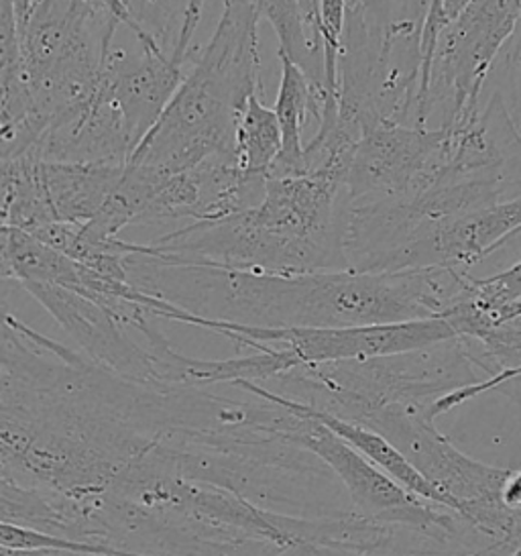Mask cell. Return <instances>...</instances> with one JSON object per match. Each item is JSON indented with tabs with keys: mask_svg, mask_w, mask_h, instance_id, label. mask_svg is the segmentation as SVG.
<instances>
[{
	"mask_svg": "<svg viewBox=\"0 0 521 556\" xmlns=\"http://www.w3.org/2000/svg\"><path fill=\"white\" fill-rule=\"evenodd\" d=\"M2 278L51 283L84 294V265L25 230L2 227Z\"/></svg>",
	"mask_w": 521,
	"mask_h": 556,
	"instance_id": "14",
	"label": "cell"
},
{
	"mask_svg": "<svg viewBox=\"0 0 521 556\" xmlns=\"http://www.w3.org/2000/svg\"><path fill=\"white\" fill-rule=\"evenodd\" d=\"M277 55L281 66V78L274 111L281 127L283 149L269 178L306 174L304 129L309 118H314V92L308 74L297 66L290 55L281 51H277Z\"/></svg>",
	"mask_w": 521,
	"mask_h": 556,
	"instance_id": "15",
	"label": "cell"
},
{
	"mask_svg": "<svg viewBox=\"0 0 521 556\" xmlns=\"http://www.w3.org/2000/svg\"><path fill=\"white\" fill-rule=\"evenodd\" d=\"M448 137V129L395 123L369 129L346 169V202L420 197L446 164Z\"/></svg>",
	"mask_w": 521,
	"mask_h": 556,
	"instance_id": "9",
	"label": "cell"
},
{
	"mask_svg": "<svg viewBox=\"0 0 521 556\" xmlns=\"http://www.w3.org/2000/svg\"><path fill=\"white\" fill-rule=\"evenodd\" d=\"M493 70L499 76L495 90L501 94L507 113L521 135V15L518 18L516 31L505 43Z\"/></svg>",
	"mask_w": 521,
	"mask_h": 556,
	"instance_id": "20",
	"label": "cell"
},
{
	"mask_svg": "<svg viewBox=\"0 0 521 556\" xmlns=\"http://www.w3.org/2000/svg\"><path fill=\"white\" fill-rule=\"evenodd\" d=\"M302 406L308 409L314 418H318L322 425L328 426L332 432H336L341 439L348 442L351 446H355L360 455L369 458L383 473H387L391 479H395L402 488H406L414 495L423 497L428 502H434V504L453 509L450 502L446 500V495H442L383 434L374 432L367 426L355 425V422L342 420V418H336V416L326 414L320 409L309 408L306 404H302Z\"/></svg>",
	"mask_w": 521,
	"mask_h": 556,
	"instance_id": "16",
	"label": "cell"
},
{
	"mask_svg": "<svg viewBox=\"0 0 521 556\" xmlns=\"http://www.w3.org/2000/svg\"><path fill=\"white\" fill-rule=\"evenodd\" d=\"M406 204L411 225L393 263V274L432 267L469 271L521 232V197L442 218H425Z\"/></svg>",
	"mask_w": 521,
	"mask_h": 556,
	"instance_id": "10",
	"label": "cell"
},
{
	"mask_svg": "<svg viewBox=\"0 0 521 556\" xmlns=\"http://www.w3.org/2000/svg\"><path fill=\"white\" fill-rule=\"evenodd\" d=\"M232 388L292 409V420L285 428V441L325 460L330 471L339 477L346 495L351 497V504L360 516L420 532L425 539L434 540L440 548L462 539L467 530H474L453 509L428 502L402 488L390 475L383 473L369 458L360 455L355 446L314 418L300 402L253 381H241Z\"/></svg>",
	"mask_w": 521,
	"mask_h": 556,
	"instance_id": "6",
	"label": "cell"
},
{
	"mask_svg": "<svg viewBox=\"0 0 521 556\" xmlns=\"http://www.w3.org/2000/svg\"><path fill=\"white\" fill-rule=\"evenodd\" d=\"M139 46V53L113 48L98 83L100 92L125 116L135 149L162 118L188 74L160 41L151 39Z\"/></svg>",
	"mask_w": 521,
	"mask_h": 556,
	"instance_id": "12",
	"label": "cell"
},
{
	"mask_svg": "<svg viewBox=\"0 0 521 556\" xmlns=\"http://www.w3.org/2000/svg\"><path fill=\"white\" fill-rule=\"evenodd\" d=\"M257 9L276 31L277 51L290 55L308 74L314 90H330L326 84L325 48L309 29L302 0H257Z\"/></svg>",
	"mask_w": 521,
	"mask_h": 556,
	"instance_id": "17",
	"label": "cell"
},
{
	"mask_svg": "<svg viewBox=\"0 0 521 556\" xmlns=\"http://www.w3.org/2000/svg\"><path fill=\"white\" fill-rule=\"evenodd\" d=\"M467 343L455 337L407 353L371 359L297 365L269 390L309 408L357 422L369 409L434 406L440 397L479 383ZM260 386V383H259Z\"/></svg>",
	"mask_w": 521,
	"mask_h": 556,
	"instance_id": "4",
	"label": "cell"
},
{
	"mask_svg": "<svg viewBox=\"0 0 521 556\" xmlns=\"http://www.w3.org/2000/svg\"><path fill=\"white\" fill-rule=\"evenodd\" d=\"M521 316V298L518 302H513V304H509V306H505L501 314H499V325L505 323V320H511V318H518Z\"/></svg>",
	"mask_w": 521,
	"mask_h": 556,
	"instance_id": "24",
	"label": "cell"
},
{
	"mask_svg": "<svg viewBox=\"0 0 521 556\" xmlns=\"http://www.w3.org/2000/svg\"><path fill=\"white\" fill-rule=\"evenodd\" d=\"M346 190L336 174L269 178L259 204L198 220L149 243L147 255L257 274H316L346 267L342 227Z\"/></svg>",
	"mask_w": 521,
	"mask_h": 556,
	"instance_id": "3",
	"label": "cell"
},
{
	"mask_svg": "<svg viewBox=\"0 0 521 556\" xmlns=\"http://www.w3.org/2000/svg\"><path fill=\"white\" fill-rule=\"evenodd\" d=\"M123 25L129 27L137 41L157 39L165 50L169 27V0H120Z\"/></svg>",
	"mask_w": 521,
	"mask_h": 556,
	"instance_id": "21",
	"label": "cell"
},
{
	"mask_svg": "<svg viewBox=\"0 0 521 556\" xmlns=\"http://www.w3.org/2000/svg\"><path fill=\"white\" fill-rule=\"evenodd\" d=\"M432 406L391 404L369 409L355 425L383 434L420 473L446 495L453 511L493 540L513 539L516 509L504 490L513 469L493 467L458 451L439 428Z\"/></svg>",
	"mask_w": 521,
	"mask_h": 556,
	"instance_id": "5",
	"label": "cell"
},
{
	"mask_svg": "<svg viewBox=\"0 0 521 556\" xmlns=\"http://www.w3.org/2000/svg\"><path fill=\"white\" fill-rule=\"evenodd\" d=\"M125 165L64 164L46 162L33 155L35 186L46 216L53 223L86 225L97 218Z\"/></svg>",
	"mask_w": 521,
	"mask_h": 556,
	"instance_id": "13",
	"label": "cell"
},
{
	"mask_svg": "<svg viewBox=\"0 0 521 556\" xmlns=\"http://www.w3.org/2000/svg\"><path fill=\"white\" fill-rule=\"evenodd\" d=\"M188 327L204 328L220 334L237 346L259 351L263 346H288L302 365L334 361L371 359L407 353L458 337L444 318H422L391 325L348 328H260L214 323L198 316L188 318Z\"/></svg>",
	"mask_w": 521,
	"mask_h": 556,
	"instance_id": "8",
	"label": "cell"
},
{
	"mask_svg": "<svg viewBox=\"0 0 521 556\" xmlns=\"http://www.w3.org/2000/svg\"><path fill=\"white\" fill-rule=\"evenodd\" d=\"M64 328L88 359L114 376L147 386H163L149 344L137 343L113 311L88 295L51 283L21 286Z\"/></svg>",
	"mask_w": 521,
	"mask_h": 556,
	"instance_id": "11",
	"label": "cell"
},
{
	"mask_svg": "<svg viewBox=\"0 0 521 556\" xmlns=\"http://www.w3.org/2000/svg\"><path fill=\"white\" fill-rule=\"evenodd\" d=\"M165 428V386L114 376L4 311L0 477L84 500L109 490Z\"/></svg>",
	"mask_w": 521,
	"mask_h": 556,
	"instance_id": "1",
	"label": "cell"
},
{
	"mask_svg": "<svg viewBox=\"0 0 521 556\" xmlns=\"http://www.w3.org/2000/svg\"><path fill=\"white\" fill-rule=\"evenodd\" d=\"M281 149L283 137L276 111L267 109L259 97H253L246 102L237 127V165L251 178L269 180Z\"/></svg>",
	"mask_w": 521,
	"mask_h": 556,
	"instance_id": "18",
	"label": "cell"
},
{
	"mask_svg": "<svg viewBox=\"0 0 521 556\" xmlns=\"http://www.w3.org/2000/svg\"><path fill=\"white\" fill-rule=\"evenodd\" d=\"M2 556H11L9 553H2Z\"/></svg>",
	"mask_w": 521,
	"mask_h": 556,
	"instance_id": "27",
	"label": "cell"
},
{
	"mask_svg": "<svg viewBox=\"0 0 521 556\" xmlns=\"http://www.w3.org/2000/svg\"><path fill=\"white\" fill-rule=\"evenodd\" d=\"M467 2L469 0H430L422 27V80H420V86H422L425 72L432 62L440 35L444 34L446 27L462 13Z\"/></svg>",
	"mask_w": 521,
	"mask_h": 556,
	"instance_id": "22",
	"label": "cell"
},
{
	"mask_svg": "<svg viewBox=\"0 0 521 556\" xmlns=\"http://www.w3.org/2000/svg\"><path fill=\"white\" fill-rule=\"evenodd\" d=\"M342 556H358V555H351V553H344ZM430 556H474V553L472 555H455V553H448V555H430Z\"/></svg>",
	"mask_w": 521,
	"mask_h": 556,
	"instance_id": "26",
	"label": "cell"
},
{
	"mask_svg": "<svg viewBox=\"0 0 521 556\" xmlns=\"http://www.w3.org/2000/svg\"><path fill=\"white\" fill-rule=\"evenodd\" d=\"M346 0H318V35L325 48L326 84L339 94V60L346 31Z\"/></svg>",
	"mask_w": 521,
	"mask_h": 556,
	"instance_id": "19",
	"label": "cell"
},
{
	"mask_svg": "<svg viewBox=\"0 0 521 556\" xmlns=\"http://www.w3.org/2000/svg\"><path fill=\"white\" fill-rule=\"evenodd\" d=\"M504 500L511 509H521V469L513 471L507 479L504 490Z\"/></svg>",
	"mask_w": 521,
	"mask_h": 556,
	"instance_id": "23",
	"label": "cell"
},
{
	"mask_svg": "<svg viewBox=\"0 0 521 556\" xmlns=\"http://www.w3.org/2000/svg\"><path fill=\"white\" fill-rule=\"evenodd\" d=\"M513 539H521V509H516V526H513Z\"/></svg>",
	"mask_w": 521,
	"mask_h": 556,
	"instance_id": "25",
	"label": "cell"
},
{
	"mask_svg": "<svg viewBox=\"0 0 521 556\" xmlns=\"http://www.w3.org/2000/svg\"><path fill=\"white\" fill-rule=\"evenodd\" d=\"M521 0H469L440 35L420 86V127L453 129L481 111V94L516 31Z\"/></svg>",
	"mask_w": 521,
	"mask_h": 556,
	"instance_id": "7",
	"label": "cell"
},
{
	"mask_svg": "<svg viewBox=\"0 0 521 556\" xmlns=\"http://www.w3.org/2000/svg\"><path fill=\"white\" fill-rule=\"evenodd\" d=\"M130 286L204 320L260 328H348L440 318L462 288L456 269L257 274L147 255L132 243Z\"/></svg>",
	"mask_w": 521,
	"mask_h": 556,
	"instance_id": "2",
	"label": "cell"
}]
</instances>
